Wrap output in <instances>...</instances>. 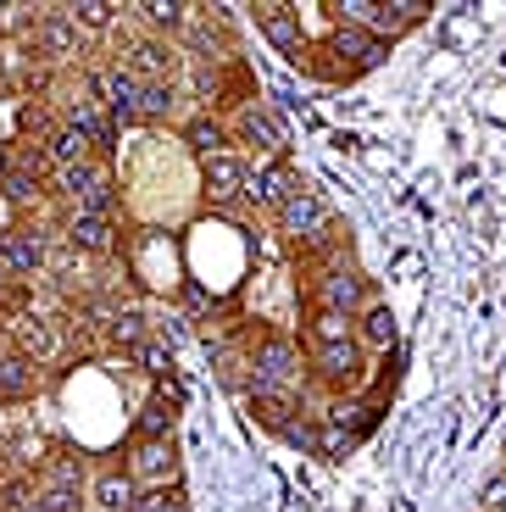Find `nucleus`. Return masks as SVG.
<instances>
[{
  "instance_id": "obj_1",
  "label": "nucleus",
  "mask_w": 506,
  "mask_h": 512,
  "mask_svg": "<svg viewBox=\"0 0 506 512\" xmlns=\"http://www.w3.org/2000/svg\"><path fill=\"white\" fill-rule=\"evenodd\" d=\"M329 12H340V23L367 28L373 39H401L406 28H418L434 12L429 0H334Z\"/></svg>"
},
{
  "instance_id": "obj_2",
  "label": "nucleus",
  "mask_w": 506,
  "mask_h": 512,
  "mask_svg": "<svg viewBox=\"0 0 506 512\" xmlns=\"http://www.w3.org/2000/svg\"><path fill=\"white\" fill-rule=\"evenodd\" d=\"M245 368H251V390H295L301 384V346L290 334H262Z\"/></svg>"
},
{
  "instance_id": "obj_3",
  "label": "nucleus",
  "mask_w": 506,
  "mask_h": 512,
  "mask_svg": "<svg viewBox=\"0 0 506 512\" xmlns=\"http://www.w3.org/2000/svg\"><path fill=\"white\" fill-rule=\"evenodd\" d=\"M56 195H62L73 212H106L112 218V206H117V184H112V167L106 162H78V167H62L56 173Z\"/></svg>"
},
{
  "instance_id": "obj_4",
  "label": "nucleus",
  "mask_w": 506,
  "mask_h": 512,
  "mask_svg": "<svg viewBox=\"0 0 506 512\" xmlns=\"http://www.w3.org/2000/svg\"><path fill=\"white\" fill-rule=\"evenodd\" d=\"M279 234L290 245H323L334 234L329 201H323V195H312V190H295L290 201L279 206Z\"/></svg>"
},
{
  "instance_id": "obj_5",
  "label": "nucleus",
  "mask_w": 506,
  "mask_h": 512,
  "mask_svg": "<svg viewBox=\"0 0 506 512\" xmlns=\"http://www.w3.org/2000/svg\"><path fill=\"white\" fill-rule=\"evenodd\" d=\"M89 84H95V95H101V106L112 112V123H140V78L128 73V67L106 62V67H89Z\"/></svg>"
},
{
  "instance_id": "obj_6",
  "label": "nucleus",
  "mask_w": 506,
  "mask_h": 512,
  "mask_svg": "<svg viewBox=\"0 0 506 512\" xmlns=\"http://www.w3.org/2000/svg\"><path fill=\"white\" fill-rule=\"evenodd\" d=\"M34 51L45 56L51 67H73L84 62V34L73 28V17L56 6V12H39L34 17Z\"/></svg>"
},
{
  "instance_id": "obj_7",
  "label": "nucleus",
  "mask_w": 506,
  "mask_h": 512,
  "mask_svg": "<svg viewBox=\"0 0 506 512\" xmlns=\"http://www.w3.org/2000/svg\"><path fill=\"white\" fill-rule=\"evenodd\" d=\"M117 67H128L140 84H173L178 78V51L167 45V39H156V34H140V39H128L123 45Z\"/></svg>"
},
{
  "instance_id": "obj_8",
  "label": "nucleus",
  "mask_w": 506,
  "mask_h": 512,
  "mask_svg": "<svg viewBox=\"0 0 506 512\" xmlns=\"http://www.w3.org/2000/svg\"><path fill=\"white\" fill-rule=\"evenodd\" d=\"M373 295H367V279L356 268H345V262H329L323 268V279H317V307L323 312H340V318L356 323V312L367 307Z\"/></svg>"
},
{
  "instance_id": "obj_9",
  "label": "nucleus",
  "mask_w": 506,
  "mask_h": 512,
  "mask_svg": "<svg viewBox=\"0 0 506 512\" xmlns=\"http://www.w3.org/2000/svg\"><path fill=\"white\" fill-rule=\"evenodd\" d=\"M123 468L134 474V485H140V490H173L178 485V451H173V440H140V446L128 451Z\"/></svg>"
},
{
  "instance_id": "obj_10",
  "label": "nucleus",
  "mask_w": 506,
  "mask_h": 512,
  "mask_svg": "<svg viewBox=\"0 0 506 512\" xmlns=\"http://www.w3.org/2000/svg\"><path fill=\"white\" fill-rule=\"evenodd\" d=\"M12 351L23 362H34V368H45V362L62 357V329H56L51 318H39V312H17L12 318Z\"/></svg>"
},
{
  "instance_id": "obj_11",
  "label": "nucleus",
  "mask_w": 506,
  "mask_h": 512,
  "mask_svg": "<svg viewBox=\"0 0 506 512\" xmlns=\"http://www.w3.org/2000/svg\"><path fill=\"white\" fill-rule=\"evenodd\" d=\"M295 190H301V184H295L284 156H267V162H256L251 173H245V201H256L262 212H273V218H279V206L290 201Z\"/></svg>"
},
{
  "instance_id": "obj_12",
  "label": "nucleus",
  "mask_w": 506,
  "mask_h": 512,
  "mask_svg": "<svg viewBox=\"0 0 506 512\" xmlns=\"http://www.w3.org/2000/svg\"><path fill=\"white\" fill-rule=\"evenodd\" d=\"M245 156L240 151H217V156H201V195L212 206H234L245 195Z\"/></svg>"
},
{
  "instance_id": "obj_13",
  "label": "nucleus",
  "mask_w": 506,
  "mask_h": 512,
  "mask_svg": "<svg viewBox=\"0 0 506 512\" xmlns=\"http://www.w3.org/2000/svg\"><path fill=\"white\" fill-rule=\"evenodd\" d=\"M84 501H89L95 512H134L140 485H134V474H128L123 462H106V468H95V474H89Z\"/></svg>"
},
{
  "instance_id": "obj_14",
  "label": "nucleus",
  "mask_w": 506,
  "mask_h": 512,
  "mask_svg": "<svg viewBox=\"0 0 506 512\" xmlns=\"http://www.w3.org/2000/svg\"><path fill=\"white\" fill-rule=\"evenodd\" d=\"M228 128H234V145H251V151H262V162H267V156H284V128H279V117L267 112V106L245 101Z\"/></svg>"
},
{
  "instance_id": "obj_15",
  "label": "nucleus",
  "mask_w": 506,
  "mask_h": 512,
  "mask_svg": "<svg viewBox=\"0 0 506 512\" xmlns=\"http://www.w3.org/2000/svg\"><path fill=\"white\" fill-rule=\"evenodd\" d=\"M67 251L112 256L117 251V223L106 218V212H67Z\"/></svg>"
},
{
  "instance_id": "obj_16",
  "label": "nucleus",
  "mask_w": 506,
  "mask_h": 512,
  "mask_svg": "<svg viewBox=\"0 0 506 512\" xmlns=\"http://www.w3.org/2000/svg\"><path fill=\"white\" fill-rule=\"evenodd\" d=\"M256 28H262L273 45H279L290 62H301L306 56V34H301V17H295V6H279V0H267V6H256Z\"/></svg>"
},
{
  "instance_id": "obj_17",
  "label": "nucleus",
  "mask_w": 506,
  "mask_h": 512,
  "mask_svg": "<svg viewBox=\"0 0 506 512\" xmlns=\"http://www.w3.org/2000/svg\"><path fill=\"white\" fill-rule=\"evenodd\" d=\"M334 56H340V62H351V73H367V67H379L384 56H390V45H384V39H373L367 28L340 23V28H334Z\"/></svg>"
},
{
  "instance_id": "obj_18",
  "label": "nucleus",
  "mask_w": 506,
  "mask_h": 512,
  "mask_svg": "<svg viewBox=\"0 0 506 512\" xmlns=\"http://www.w3.org/2000/svg\"><path fill=\"white\" fill-rule=\"evenodd\" d=\"M312 368L323 373L334 390H345V384H362V346H356V340H340V346H317V351H312Z\"/></svg>"
},
{
  "instance_id": "obj_19",
  "label": "nucleus",
  "mask_w": 506,
  "mask_h": 512,
  "mask_svg": "<svg viewBox=\"0 0 506 512\" xmlns=\"http://www.w3.org/2000/svg\"><path fill=\"white\" fill-rule=\"evenodd\" d=\"M184 145H190L195 156L234 151V128H228V117H212V112H201V117H190V123H184Z\"/></svg>"
},
{
  "instance_id": "obj_20",
  "label": "nucleus",
  "mask_w": 506,
  "mask_h": 512,
  "mask_svg": "<svg viewBox=\"0 0 506 512\" xmlns=\"http://www.w3.org/2000/svg\"><path fill=\"white\" fill-rule=\"evenodd\" d=\"M45 156H51V167L62 173V167L89 162V156H95V140H89L84 128H73V123H56V128H51V140H45Z\"/></svg>"
},
{
  "instance_id": "obj_21",
  "label": "nucleus",
  "mask_w": 506,
  "mask_h": 512,
  "mask_svg": "<svg viewBox=\"0 0 506 512\" xmlns=\"http://www.w3.org/2000/svg\"><path fill=\"white\" fill-rule=\"evenodd\" d=\"M356 346L362 351H390L395 346V312L384 307V301H367V307L356 312Z\"/></svg>"
},
{
  "instance_id": "obj_22",
  "label": "nucleus",
  "mask_w": 506,
  "mask_h": 512,
  "mask_svg": "<svg viewBox=\"0 0 506 512\" xmlns=\"http://www.w3.org/2000/svg\"><path fill=\"white\" fill-rule=\"evenodd\" d=\"M251 412H256V423L284 435L295 423V412H301V401H295V390H251Z\"/></svg>"
},
{
  "instance_id": "obj_23",
  "label": "nucleus",
  "mask_w": 506,
  "mask_h": 512,
  "mask_svg": "<svg viewBox=\"0 0 506 512\" xmlns=\"http://www.w3.org/2000/svg\"><path fill=\"white\" fill-rule=\"evenodd\" d=\"M134 12H140L145 28L162 39V34H184V28H190V12H195V6H178V0H151V6H134Z\"/></svg>"
},
{
  "instance_id": "obj_24",
  "label": "nucleus",
  "mask_w": 506,
  "mask_h": 512,
  "mask_svg": "<svg viewBox=\"0 0 506 512\" xmlns=\"http://www.w3.org/2000/svg\"><path fill=\"white\" fill-rule=\"evenodd\" d=\"M67 17H73L78 34H106V28L117 23V12L123 6H112V0H73V6H62Z\"/></svg>"
},
{
  "instance_id": "obj_25",
  "label": "nucleus",
  "mask_w": 506,
  "mask_h": 512,
  "mask_svg": "<svg viewBox=\"0 0 506 512\" xmlns=\"http://www.w3.org/2000/svg\"><path fill=\"white\" fill-rule=\"evenodd\" d=\"M106 334H112V346L140 351L145 340H151V323H145L140 312H112V318H106Z\"/></svg>"
},
{
  "instance_id": "obj_26",
  "label": "nucleus",
  "mask_w": 506,
  "mask_h": 512,
  "mask_svg": "<svg viewBox=\"0 0 506 512\" xmlns=\"http://www.w3.org/2000/svg\"><path fill=\"white\" fill-rule=\"evenodd\" d=\"M340 340H356V323L340 318V312H312V351L317 346H340Z\"/></svg>"
},
{
  "instance_id": "obj_27",
  "label": "nucleus",
  "mask_w": 506,
  "mask_h": 512,
  "mask_svg": "<svg viewBox=\"0 0 506 512\" xmlns=\"http://www.w3.org/2000/svg\"><path fill=\"white\" fill-rule=\"evenodd\" d=\"M178 106V84H145L140 90V123H167Z\"/></svg>"
},
{
  "instance_id": "obj_28",
  "label": "nucleus",
  "mask_w": 506,
  "mask_h": 512,
  "mask_svg": "<svg viewBox=\"0 0 506 512\" xmlns=\"http://www.w3.org/2000/svg\"><path fill=\"white\" fill-rule=\"evenodd\" d=\"M173 435V401H151L134 423V440H167Z\"/></svg>"
},
{
  "instance_id": "obj_29",
  "label": "nucleus",
  "mask_w": 506,
  "mask_h": 512,
  "mask_svg": "<svg viewBox=\"0 0 506 512\" xmlns=\"http://www.w3.org/2000/svg\"><path fill=\"white\" fill-rule=\"evenodd\" d=\"M317 451H323L329 462H340V457H351V451H356V435L345 429V423L323 418V423H317Z\"/></svg>"
},
{
  "instance_id": "obj_30",
  "label": "nucleus",
  "mask_w": 506,
  "mask_h": 512,
  "mask_svg": "<svg viewBox=\"0 0 506 512\" xmlns=\"http://www.w3.org/2000/svg\"><path fill=\"white\" fill-rule=\"evenodd\" d=\"M0 195H6L12 206H34L39 201V179L17 167V173H6V179H0Z\"/></svg>"
},
{
  "instance_id": "obj_31",
  "label": "nucleus",
  "mask_w": 506,
  "mask_h": 512,
  "mask_svg": "<svg viewBox=\"0 0 506 512\" xmlns=\"http://www.w3.org/2000/svg\"><path fill=\"white\" fill-rule=\"evenodd\" d=\"M134 512H190V501H184V490H140V501H134Z\"/></svg>"
},
{
  "instance_id": "obj_32",
  "label": "nucleus",
  "mask_w": 506,
  "mask_h": 512,
  "mask_svg": "<svg viewBox=\"0 0 506 512\" xmlns=\"http://www.w3.org/2000/svg\"><path fill=\"white\" fill-rule=\"evenodd\" d=\"M134 357L145 362V373H151V379H173V351H162L156 340H145V346L134 351Z\"/></svg>"
},
{
  "instance_id": "obj_33",
  "label": "nucleus",
  "mask_w": 506,
  "mask_h": 512,
  "mask_svg": "<svg viewBox=\"0 0 506 512\" xmlns=\"http://www.w3.org/2000/svg\"><path fill=\"white\" fill-rule=\"evenodd\" d=\"M484 512H506V474L490 479V490H484Z\"/></svg>"
},
{
  "instance_id": "obj_34",
  "label": "nucleus",
  "mask_w": 506,
  "mask_h": 512,
  "mask_svg": "<svg viewBox=\"0 0 506 512\" xmlns=\"http://www.w3.org/2000/svg\"><path fill=\"white\" fill-rule=\"evenodd\" d=\"M0 457H6V451H0Z\"/></svg>"
}]
</instances>
